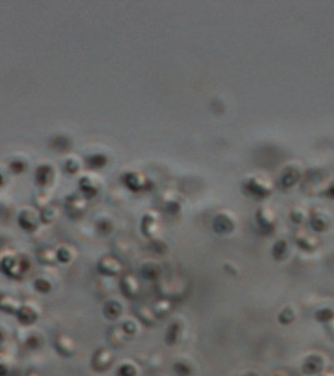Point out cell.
<instances>
[{
	"label": "cell",
	"instance_id": "6da1fadb",
	"mask_svg": "<svg viewBox=\"0 0 334 376\" xmlns=\"http://www.w3.org/2000/svg\"><path fill=\"white\" fill-rule=\"evenodd\" d=\"M94 360H99V361H93V365H94L95 369H98V370H104V369L109 367V365L112 364L113 354L105 349L99 350L97 355H95Z\"/></svg>",
	"mask_w": 334,
	"mask_h": 376
},
{
	"label": "cell",
	"instance_id": "7a4b0ae2",
	"mask_svg": "<svg viewBox=\"0 0 334 376\" xmlns=\"http://www.w3.org/2000/svg\"><path fill=\"white\" fill-rule=\"evenodd\" d=\"M323 366V359L319 356H311L305 360L304 365H303V371L307 375H312V374L319 373L322 370Z\"/></svg>",
	"mask_w": 334,
	"mask_h": 376
},
{
	"label": "cell",
	"instance_id": "3957f363",
	"mask_svg": "<svg viewBox=\"0 0 334 376\" xmlns=\"http://www.w3.org/2000/svg\"><path fill=\"white\" fill-rule=\"evenodd\" d=\"M56 345H63L62 347H58V351L60 354L65 356H70L73 355V352H74V343L73 341L70 340L69 338H65V336H60V338L56 339Z\"/></svg>",
	"mask_w": 334,
	"mask_h": 376
},
{
	"label": "cell",
	"instance_id": "277c9868",
	"mask_svg": "<svg viewBox=\"0 0 334 376\" xmlns=\"http://www.w3.org/2000/svg\"><path fill=\"white\" fill-rule=\"evenodd\" d=\"M110 306V312L108 313L109 316L108 317H117L119 313L121 312V306L117 302H112V304H108Z\"/></svg>",
	"mask_w": 334,
	"mask_h": 376
},
{
	"label": "cell",
	"instance_id": "5b68a950",
	"mask_svg": "<svg viewBox=\"0 0 334 376\" xmlns=\"http://www.w3.org/2000/svg\"><path fill=\"white\" fill-rule=\"evenodd\" d=\"M320 376H334V374H332V373H329V374H323V375H320Z\"/></svg>",
	"mask_w": 334,
	"mask_h": 376
}]
</instances>
